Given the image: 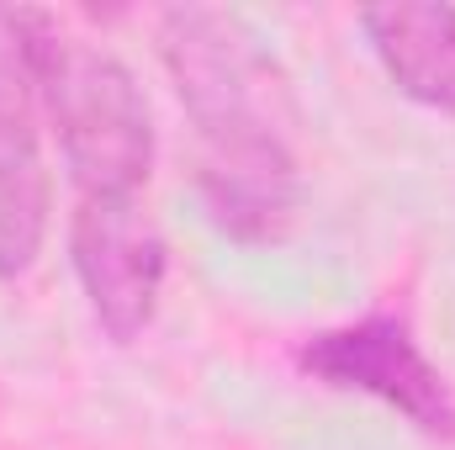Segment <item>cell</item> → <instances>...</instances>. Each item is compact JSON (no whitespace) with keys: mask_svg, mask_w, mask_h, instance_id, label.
<instances>
[{"mask_svg":"<svg viewBox=\"0 0 455 450\" xmlns=\"http://www.w3.org/2000/svg\"><path fill=\"white\" fill-rule=\"evenodd\" d=\"M159 59L196 127L202 202L233 244L286 238L302 207L291 96L259 37L212 5H175L159 21Z\"/></svg>","mask_w":455,"mask_h":450,"instance_id":"1","label":"cell"},{"mask_svg":"<svg viewBox=\"0 0 455 450\" xmlns=\"http://www.w3.org/2000/svg\"><path fill=\"white\" fill-rule=\"evenodd\" d=\"M43 112L80 197L122 202L143 191L154 170V117L116 53L53 32L43 59Z\"/></svg>","mask_w":455,"mask_h":450,"instance_id":"2","label":"cell"},{"mask_svg":"<svg viewBox=\"0 0 455 450\" xmlns=\"http://www.w3.org/2000/svg\"><path fill=\"white\" fill-rule=\"evenodd\" d=\"M297 366L334 392H365L387 403L392 414H403L419 435L440 446L455 440V387L419 350L413 329L392 313H371V318L302 339Z\"/></svg>","mask_w":455,"mask_h":450,"instance_id":"3","label":"cell"},{"mask_svg":"<svg viewBox=\"0 0 455 450\" xmlns=\"http://www.w3.org/2000/svg\"><path fill=\"white\" fill-rule=\"evenodd\" d=\"M69 265L91 302V318L112 344H132L154 324L164 292V233L138 207V197L96 202L80 197L69 218Z\"/></svg>","mask_w":455,"mask_h":450,"instance_id":"4","label":"cell"},{"mask_svg":"<svg viewBox=\"0 0 455 450\" xmlns=\"http://www.w3.org/2000/svg\"><path fill=\"white\" fill-rule=\"evenodd\" d=\"M360 32L408 101L455 117V5H371L360 11Z\"/></svg>","mask_w":455,"mask_h":450,"instance_id":"5","label":"cell"},{"mask_svg":"<svg viewBox=\"0 0 455 450\" xmlns=\"http://www.w3.org/2000/svg\"><path fill=\"white\" fill-rule=\"evenodd\" d=\"M48 170L37 138H0V281H16L37 265L48 238Z\"/></svg>","mask_w":455,"mask_h":450,"instance_id":"6","label":"cell"},{"mask_svg":"<svg viewBox=\"0 0 455 450\" xmlns=\"http://www.w3.org/2000/svg\"><path fill=\"white\" fill-rule=\"evenodd\" d=\"M48 37L53 21L43 11H0V138H37Z\"/></svg>","mask_w":455,"mask_h":450,"instance_id":"7","label":"cell"}]
</instances>
